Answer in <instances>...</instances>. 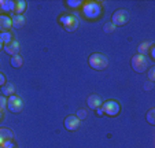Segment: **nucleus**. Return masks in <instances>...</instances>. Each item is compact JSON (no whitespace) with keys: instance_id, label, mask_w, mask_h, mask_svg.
I'll return each mask as SVG.
<instances>
[{"instance_id":"f257e3e1","label":"nucleus","mask_w":155,"mask_h":148,"mask_svg":"<svg viewBox=\"0 0 155 148\" xmlns=\"http://www.w3.org/2000/svg\"><path fill=\"white\" fill-rule=\"evenodd\" d=\"M88 63L95 70H104L108 64V59L103 54H92L88 59Z\"/></svg>"},{"instance_id":"f03ea898","label":"nucleus","mask_w":155,"mask_h":148,"mask_svg":"<svg viewBox=\"0 0 155 148\" xmlns=\"http://www.w3.org/2000/svg\"><path fill=\"white\" fill-rule=\"evenodd\" d=\"M132 67H133V70L137 73H144L147 70V67H148V61H147V58L144 55H136L132 58Z\"/></svg>"},{"instance_id":"7ed1b4c3","label":"nucleus","mask_w":155,"mask_h":148,"mask_svg":"<svg viewBox=\"0 0 155 148\" xmlns=\"http://www.w3.org/2000/svg\"><path fill=\"white\" fill-rule=\"evenodd\" d=\"M6 107L8 108V111H11V113H19V111H22V108H24V103H22V100H21L18 96L12 95L7 99Z\"/></svg>"},{"instance_id":"20e7f679","label":"nucleus","mask_w":155,"mask_h":148,"mask_svg":"<svg viewBox=\"0 0 155 148\" xmlns=\"http://www.w3.org/2000/svg\"><path fill=\"white\" fill-rule=\"evenodd\" d=\"M129 21V12L124 8H120L113 14V23L115 26H122Z\"/></svg>"},{"instance_id":"39448f33","label":"nucleus","mask_w":155,"mask_h":148,"mask_svg":"<svg viewBox=\"0 0 155 148\" xmlns=\"http://www.w3.org/2000/svg\"><path fill=\"white\" fill-rule=\"evenodd\" d=\"M102 111L110 117H115L120 113V104L115 100H107L106 103L102 104Z\"/></svg>"},{"instance_id":"423d86ee","label":"nucleus","mask_w":155,"mask_h":148,"mask_svg":"<svg viewBox=\"0 0 155 148\" xmlns=\"http://www.w3.org/2000/svg\"><path fill=\"white\" fill-rule=\"evenodd\" d=\"M82 11H84V14L87 15V18L94 19V18H96L97 15L100 14L102 8H100V6L96 3H87L84 6V8H82Z\"/></svg>"},{"instance_id":"0eeeda50","label":"nucleus","mask_w":155,"mask_h":148,"mask_svg":"<svg viewBox=\"0 0 155 148\" xmlns=\"http://www.w3.org/2000/svg\"><path fill=\"white\" fill-rule=\"evenodd\" d=\"M61 22L64 25V29L69 30V32L74 30L77 28V25H78V21H77V18L74 15H63Z\"/></svg>"},{"instance_id":"6e6552de","label":"nucleus","mask_w":155,"mask_h":148,"mask_svg":"<svg viewBox=\"0 0 155 148\" xmlns=\"http://www.w3.org/2000/svg\"><path fill=\"white\" fill-rule=\"evenodd\" d=\"M63 125L66 128V130H77L80 126V119L76 115H69V117H66Z\"/></svg>"},{"instance_id":"1a4fd4ad","label":"nucleus","mask_w":155,"mask_h":148,"mask_svg":"<svg viewBox=\"0 0 155 148\" xmlns=\"http://www.w3.org/2000/svg\"><path fill=\"white\" fill-rule=\"evenodd\" d=\"M3 49L6 51V54H8V55H11V56L18 55V52H19V43H18L17 40H11L10 43L4 44Z\"/></svg>"},{"instance_id":"9d476101","label":"nucleus","mask_w":155,"mask_h":148,"mask_svg":"<svg viewBox=\"0 0 155 148\" xmlns=\"http://www.w3.org/2000/svg\"><path fill=\"white\" fill-rule=\"evenodd\" d=\"M12 132L7 128H0V147H3L7 141H11L12 139Z\"/></svg>"},{"instance_id":"9b49d317","label":"nucleus","mask_w":155,"mask_h":148,"mask_svg":"<svg viewBox=\"0 0 155 148\" xmlns=\"http://www.w3.org/2000/svg\"><path fill=\"white\" fill-rule=\"evenodd\" d=\"M87 103H88V106H89V108H92V110H97V108H100V106L103 104L100 96H97V95H91L88 97Z\"/></svg>"},{"instance_id":"f8f14e48","label":"nucleus","mask_w":155,"mask_h":148,"mask_svg":"<svg viewBox=\"0 0 155 148\" xmlns=\"http://www.w3.org/2000/svg\"><path fill=\"white\" fill-rule=\"evenodd\" d=\"M11 28V18L7 17V15H0V32H10Z\"/></svg>"},{"instance_id":"ddd939ff","label":"nucleus","mask_w":155,"mask_h":148,"mask_svg":"<svg viewBox=\"0 0 155 148\" xmlns=\"http://www.w3.org/2000/svg\"><path fill=\"white\" fill-rule=\"evenodd\" d=\"M11 25H12V28H15V29H21V28H24L25 17L24 15H12Z\"/></svg>"},{"instance_id":"4468645a","label":"nucleus","mask_w":155,"mask_h":148,"mask_svg":"<svg viewBox=\"0 0 155 148\" xmlns=\"http://www.w3.org/2000/svg\"><path fill=\"white\" fill-rule=\"evenodd\" d=\"M25 10H26V2L19 0V2H15L14 3V10H12L14 15H22L25 12Z\"/></svg>"},{"instance_id":"2eb2a0df","label":"nucleus","mask_w":155,"mask_h":148,"mask_svg":"<svg viewBox=\"0 0 155 148\" xmlns=\"http://www.w3.org/2000/svg\"><path fill=\"white\" fill-rule=\"evenodd\" d=\"M10 63H11L12 67H15V69H19V67L24 64V59L21 58L19 55H14V56H11V61H10Z\"/></svg>"},{"instance_id":"dca6fc26","label":"nucleus","mask_w":155,"mask_h":148,"mask_svg":"<svg viewBox=\"0 0 155 148\" xmlns=\"http://www.w3.org/2000/svg\"><path fill=\"white\" fill-rule=\"evenodd\" d=\"M2 88H3L2 90H3L4 96H8V97L14 95V92H15V88L12 87V84H6L4 87H2Z\"/></svg>"},{"instance_id":"f3484780","label":"nucleus","mask_w":155,"mask_h":148,"mask_svg":"<svg viewBox=\"0 0 155 148\" xmlns=\"http://www.w3.org/2000/svg\"><path fill=\"white\" fill-rule=\"evenodd\" d=\"M14 3L15 2H0L2 10H3V11H12V10H14Z\"/></svg>"},{"instance_id":"a211bd4d","label":"nucleus","mask_w":155,"mask_h":148,"mask_svg":"<svg viewBox=\"0 0 155 148\" xmlns=\"http://www.w3.org/2000/svg\"><path fill=\"white\" fill-rule=\"evenodd\" d=\"M151 45V43H143L139 45V55H144L146 56V54L148 52V47Z\"/></svg>"},{"instance_id":"6ab92c4d","label":"nucleus","mask_w":155,"mask_h":148,"mask_svg":"<svg viewBox=\"0 0 155 148\" xmlns=\"http://www.w3.org/2000/svg\"><path fill=\"white\" fill-rule=\"evenodd\" d=\"M0 40L3 41V44L10 43V41L12 40V36H11V33H10V32H3V33H2V35H0Z\"/></svg>"},{"instance_id":"aec40b11","label":"nucleus","mask_w":155,"mask_h":148,"mask_svg":"<svg viewBox=\"0 0 155 148\" xmlns=\"http://www.w3.org/2000/svg\"><path fill=\"white\" fill-rule=\"evenodd\" d=\"M147 121L151 125H155V108H151V110L147 113Z\"/></svg>"},{"instance_id":"412c9836","label":"nucleus","mask_w":155,"mask_h":148,"mask_svg":"<svg viewBox=\"0 0 155 148\" xmlns=\"http://www.w3.org/2000/svg\"><path fill=\"white\" fill-rule=\"evenodd\" d=\"M103 29H104L106 33H111V32H114L115 30V25L113 22H107V23L103 25Z\"/></svg>"},{"instance_id":"4be33fe9","label":"nucleus","mask_w":155,"mask_h":148,"mask_svg":"<svg viewBox=\"0 0 155 148\" xmlns=\"http://www.w3.org/2000/svg\"><path fill=\"white\" fill-rule=\"evenodd\" d=\"M7 106V99H6V96H2L0 95V111H3V108Z\"/></svg>"},{"instance_id":"5701e85b","label":"nucleus","mask_w":155,"mask_h":148,"mask_svg":"<svg viewBox=\"0 0 155 148\" xmlns=\"http://www.w3.org/2000/svg\"><path fill=\"white\" fill-rule=\"evenodd\" d=\"M77 115H78L77 118H78L80 121H81V119H85V118H87V111H85V110H78Z\"/></svg>"},{"instance_id":"b1692460","label":"nucleus","mask_w":155,"mask_h":148,"mask_svg":"<svg viewBox=\"0 0 155 148\" xmlns=\"http://www.w3.org/2000/svg\"><path fill=\"white\" fill-rule=\"evenodd\" d=\"M68 4L70 7H78V6H81V2H78V0H69Z\"/></svg>"},{"instance_id":"393cba45","label":"nucleus","mask_w":155,"mask_h":148,"mask_svg":"<svg viewBox=\"0 0 155 148\" xmlns=\"http://www.w3.org/2000/svg\"><path fill=\"white\" fill-rule=\"evenodd\" d=\"M148 78H150V81H154V80H155V67H151V69H150Z\"/></svg>"},{"instance_id":"a878e982","label":"nucleus","mask_w":155,"mask_h":148,"mask_svg":"<svg viewBox=\"0 0 155 148\" xmlns=\"http://www.w3.org/2000/svg\"><path fill=\"white\" fill-rule=\"evenodd\" d=\"M4 85H6V77H4V74L0 73V87H4Z\"/></svg>"},{"instance_id":"bb28decb","label":"nucleus","mask_w":155,"mask_h":148,"mask_svg":"<svg viewBox=\"0 0 155 148\" xmlns=\"http://www.w3.org/2000/svg\"><path fill=\"white\" fill-rule=\"evenodd\" d=\"M2 148H14V144H12L11 141H7L6 144H4V145H3V147H2Z\"/></svg>"},{"instance_id":"cd10ccee","label":"nucleus","mask_w":155,"mask_h":148,"mask_svg":"<svg viewBox=\"0 0 155 148\" xmlns=\"http://www.w3.org/2000/svg\"><path fill=\"white\" fill-rule=\"evenodd\" d=\"M144 89H147V90H150V89H152V82H148V84L144 87Z\"/></svg>"},{"instance_id":"c85d7f7f","label":"nucleus","mask_w":155,"mask_h":148,"mask_svg":"<svg viewBox=\"0 0 155 148\" xmlns=\"http://www.w3.org/2000/svg\"><path fill=\"white\" fill-rule=\"evenodd\" d=\"M154 47H151V48H150V51H151V56H152V58H154V56H155V51H154Z\"/></svg>"},{"instance_id":"c756f323","label":"nucleus","mask_w":155,"mask_h":148,"mask_svg":"<svg viewBox=\"0 0 155 148\" xmlns=\"http://www.w3.org/2000/svg\"><path fill=\"white\" fill-rule=\"evenodd\" d=\"M102 113H103L102 108H97V110H96V114H97V115H102Z\"/></svg>"},{"instance_id":"7c9ffc66","label":"nucleus","mask_w":155,"mask_h":148,"mask_svg":"<svg viewBox=\"0 0 155 148\" xmlns=\"http://www.w3.org/2000/svg\"><path fill=\"white\" fill-rule=\"evenodd\" d=\"M2 48H3V41L0 40V49H2Z\"/></svg>"},{"instance_id":"2f4dec72","label":"nucleus","mask_w":155,"mask_h":148,"mask_svg":"<svg viewBox=\"0 0 155 148\" xmlns=\"http://www.w3.org/2000/svg\"><path fill=\"white\" fill-rule=\"evenodd\" d=\"M0 118H2V111H0Z\"/></svg>"},{"instance_id":"473e14b6","label":"nucleus","mask_w":155,"mask_h":148,"mask_svg":"<svg viewBox=\"0 0 155 148\" xmlns=\"http://www.w3.org/2000/svg\"><path fill=\"white\" fill-rule=\"evenodd\" d=\"M0 148H2V147H0Z\"/></svg>"}]
</instances>
